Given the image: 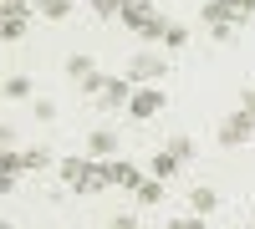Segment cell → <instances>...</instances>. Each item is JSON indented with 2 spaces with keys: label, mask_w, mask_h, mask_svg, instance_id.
<instances>
[{
  "label": "cell",
  "mask_w": 255,
  "mask_h": 229,
  "mask_svg": "<svg viewBox=\"0 0 255 229\" xmlns=\"http://www.w3.org/2000/svg\"><path fill=\"white\" fill-rule=\"evenodd\" d=\"M97 102H102V107H128V102H133V81H128V76H108V81H102V92H97Z\"/></svg>",
  "instance_id": "ba28073f"
},
{
  "label": "cell",
  "mask_w": 255,
  "mask_h": 229,
  "mask_svg": "<svg viewBox=\"0 0 255 229\" xmlns=\"http://www.w3.org/2000/svg\"><path fill=\"white\" fill-rule=\"evenodd\" d=\"M215 204H220V194L215 189H204V183H199V189H189V214H215Z\"/></svg>",
  "instance_id": "8fae6325"
},
{
  "label": "cell",
  "mask_w": 255,
  "mask_h": 229,
  "mask_svg": "<svg viewBox=\"0 0 255 229\" xmlns=\"http://www.w3.org/2000/svg\"><path fill=\"white\" fill-rule=\"evenodd\" d=\"M240 107H245V112L255 117V87H245V92H240Z\"/></svg>",
  "instance_id": "d4e9b609"
},
{
  "label": "cell",
  "mask_w": 255,
  "mask_h": 229,
  "mask_svg": "<svg viewBox=\"0 0 255 229\" xmlns=\"http://www.w3.org/2000/svg\"><path fill=\"white\" fill-rule=\"evenodd\" d=\"M158 112H163V87H133V102H128V117L148 122V117H158Z\"/></svg>",
  "instance_id": "8992f818"
},
{
  "label": "cell",
  "mask_w": 255,
  "mask_h": 229,
  "mask_svg": "<svg viewBox=\"0 0 255 229\" xmlns=\"http://www.w3.org/2000/svg\"><path fill=\"white\" fill-rule=\"evenodd\" d=\"M179 168H184V163H179L174 153H168V148H163V153H153V163H148V178H174Z\"/></svg>",
  "instance_id": "7c38bea8"
},
{
  "label": "cell",
  "mask_w": 255,
  "mask_h": 229,
  "mask_svg": "<svg viewBox=\"0 0 255 229\" xmlns=\"http://www.w3.org/2000/svg\"><path fill=\"white\" fill-rule=\"evenodd\" d=\"M36 15H46V20H67L72 15V0H31Z\"/></svg>",
  "instance_id": "5bb4252c"
},
{
  "label": "cell",
  "mask_w": 255,
  "mask_h": 229,
  "mask_svg": "<svg viewBox=\"0 0 255 229\" xmlns=\"http://www.w3.org/2000/svg\"><path fill=\"white\" fill-rule=\"evenodd\" d=\"M133 36H143V41H163V31H168V20L153 10V0H128V10L118 15Z\"/></svg>",
  "instance_id": "7a4b0ae2"
},
{
  "label": "cell",
  "mask_w": 255,
  "mask_h": 229,
  "mask_svg": "<svg viewBox=\"0 0 255 229\" xmlns=\"http://www.w3.org/2000/svg\"><path fill=\"white\" fill-rule=\"evenodd\" d=\"M133 199H138V204H148V209H153V204L163 199V178H143L138 189H133Z\"/></svg>",
  "instance_id": "9a60e30c"
},
{
  "label": "cell",
  "mask_w": 255,
  "mask_h": 229,
  "mask_svg": "<svg viewBox=\"0 0 255 229\" xmlns=\"http://www.w3.org/2000/svg\"><path fill=\"white\" fill-rule=\"evenodd\" d=\"M87 153H92V158H113V153H118V133H113V128H97V133L87 138Z\"/></svg>",
  "instance_id": "30bf717a"
},
{
  "label": "cell",
  "mask_w": 255,
  "mask_h": 229,
  "mask_svg": "<svg viewBox=\"0 0 255 229\" xmlns=\"http://www.w3.org/2000/svg\"><path fill=\"white\" fill-rule=\"evenodd\" d=\"M61 178H67L77 194H102V189H108L102 158H61Z\"/></svg>",
  "instance_id": "6da1fadb"
},
{
  "label": "cell",
  "mask_w": 255,
  "mask_h": 229,
  "mask_svg": "<svg viewBox=\"0 0 255 229\" xmlns=\"http://www.w3.org/2000/svg\"><path fill=\"white\" fill-rule=\"evenodd\" d=\"M31 15H36L31 0H0V41H20L26 26H31Z\"/></svg>",
  "instance_id": "3957f363"
},
{
  "label": "cell",
  "mask_w": 255,
  "mask_h": 229,
  "mask_svg": "<svg viewBox=\"0 0 255 229\" xmlns=\"http://www.w3.org/2000/svg\"><path fill=\"white\" fill-rule=\"evenodd\" d=\"M0 97H5V102H26L31 97V76H5V81H0Z\"/></svg>",
  "instance_id": "4fadbf2b"
},
{
  "label": "cell",
  "mask_w": 255,
  "mask_h": 229,
  "mask_svg": "<svg viewBox=\"0 0 255 229\" xmlns=\"http://www.w3.org/2000/svg\"><path fill=\"white\" fill-rule=\"evenodd\" d=\"M168 153H174L179 163H189V158H194V138H184V133H179V138H168Z\"/></svg>",
  "instance_id": "d6986e66"
},
{
  "label": "cell",
  "mask_w": 255,
  "mask_h": 229,
  "mask_svg": "<svg viewBox=\"0 0 255 229\" xmlns=\"http://www.w3.org/2000/svg\"><path fill=\"white\" fill-rule=\"evenodd\" d=\"M204 20H209V26H225V20H230V26H240V10H235V0H204V10H199Z\"/></svg>",
  "instance_id": "9c48e42d"
},
{
  "label": "cell",
  "mask_w": 255,
  "mask_h": 229,
  "mask_svg": "<svg viewBox=\"0 0 255 229\" xmlns=\"http://www.w3.org/2000/svg\"><path fill=\"white\" fill-rule=\"evenodd\" d=\"M108 229H138V219H133V214H113Z\"/></svg>",
  "instance_id": "603a6c76"
},
{
  "label": "cell",
  "mask_w": 255,
  "mask_h": 229,
  "mask_svg": "<svg viewBox=\"0 0 255 229\" xmlns=\"http://www.w3.org/2000/svg\"><path fill=\"white\" fill-rule=\"evenodd\" d=\"M235 10H240V20H250L255 15V0H235Z\"/></svg>",
  "instance_id": "4316f807"
},
{
  "label": "cell",
  "mask_w": 255,
  "mask_h": 229,
  "mask_svg": "<svg viewBox=\"0 0 255 229\" xmlns=\"http://www.w3.org/2000/svg\"><path fill=\"white\" fill-rule=\"evenodd\" d=\"M10 143H15V128H10V122H0V148H10Z\"/></svg>",
  "instance_id": "484cf974"
},
{
  "label": "cell",
  "mask_w": 255,
  "mask_h": 229,
  "mask_svg": "<svg viewBox=\"0 0 255 229\" xmlns=\"http://www.w3.org/2000/svg\"><path fill=\"white\" fill-rule=\"evenodd\" d=\"M209 31H215V41H235V31H240V26H230V20H225V26H209Z\"/></svg>",
  "instance_id": "cb8c5ba5"
},
{
  "label": "cell",
  "mask_w": 255,
  "mask_h": 229,
  "mask_svg": "<svg viewBox=\"0 0 255 229\" xmlns=\"http://www.w3.org/2000/svg\"><path fill=\"white\" fill-rule=\"evenodd\" d=\"M97 72V61L87 56V51H77V56H67V76H77V81H87Z\"/></svg>",
  "instance_id": "2e32d148"
},
{
  "label": "cell",
  "mask_w": 255,
  "mask_h": 229,
  "mask_svg": "<svg viewBox=\"0 0 255 229\" xmlns=\"http://www.w3.org/2000/svg\"><path fill=\"white\" fill-rule=\"evenodd\" d=\"M168 229H204V219H199V214H184V219H174Z\"/></svg>",
  "instance_id": "7402d4cb"
},
{
  "label": "cell",
  "mask_w": 255,
  "mask_h": 229,
  "mask_svg": "<svg viewBox=\"0 0 255 229\" xmlns=\"http://www.w3.org/2000/svg\"><path fill=\"white\" fill-rule=\"evenodd\" d=\"M163 72H168V61L158 51H138L133 61H128V81H133V87H158Z\"/></svg>",
  "instance_id": "277c9868"
},
{
  "label": "cell",
  "mask_w": 255,
  "mask_h": 229,
  "mask_svg": "<svg viewBox=\"0 0 255 229\" xmlns=\"http://www.w3.org/2000/svg\"><path fill=\"white\" fill-rule=\"evenodd\" d=\"M56 117V102H46V97H36V122H51Z\"/></svg>",
  "instance_id": "44dd1931"
},
{
  "label": "cell",
  "mask_w": 255,
  "mask_h": 229,
  "mask_svg": "<svg viewBox=\"0 0 255 229\" xmlns=\"http://www.w3.org/2000/svg\"><path fill=\"white\" fill-rule=\"evenodd\" d=\"M102 168H108V189H128V194H133L138 183H143V168H138V163H113V158H102Z\"/></svg>",
  "instance_id": "52a82bcc"
},
{
  "label": "cell",
  "mask_w": 255,
  "mask_h": 229,
  "mask_svg": "<svg viewBox=\"0 0 255 229\" xmlns=\"http://www.w3.org/2000/svg\"><path fill=\"white\" fill-rule=\"evenodd\" d=\"M0 229H10V224H0Z\"/></svg>",
  "instance_id": "83f0119b"
},
{
  "label": "cell",
  "mask_w": 255,
  "mask_h": 229,
  "mask_svg": "<svg viewBox=\"0 0 255 229\" xmlns=\"http://www.w3.org/2000/svg\"><path fill=\"white\" fill-rule=\"evenodd\" d=\"M92 10H97L102 20H113V15H123V10H128V0H92Z\"/></svg>",
  "instance_id": "ffe728a7"
},
{
  "label": "cell",
  "mask_w": 255,
  "mask_h": 229,
  "mask_svg": "<svg viewBox=\"0 0 255 229\" xmlns=\"http://www.w3.org/2000/svg\"><path fill=\"white\" fill-rule=\"evenodd\" d=\"M20 163H26V173H41V168L51 163V153H46V148H26V153H20Z\"/></svg>",
  "instance_id": "e0dca14e"
},
{
  "label": "cell",
  "mask_w": 255,
  "mask_h": 229,
  "mask_svg": "<svg viewBox=\"0 0 255 229\" xmlns=\"http://www.w3.org/2000/svg\"><path fill=\"white\" fill-rule=\"evenodd\" d=\"M250 138H255V117L245 107H235V112L220 122V148H245Z\"/></svg>",
  "instance_id": "5b68a950"
},
{
  "label": "cell",
  "mask_w": 255,
  "mask_h": 229,
  "mask_svg": "<svg viewBox=\"0 0 255 229\" xmlns=\"http://www.w3.org/2000/svg\"><path fill=\"white\" fill-rule=\"evenodd\" d=\"M163 46H168V51H184V46H189V31L168 20V31H163Z\"/></svg>",
  "instance_id": "ac0fdd59"
}]
</instances>
